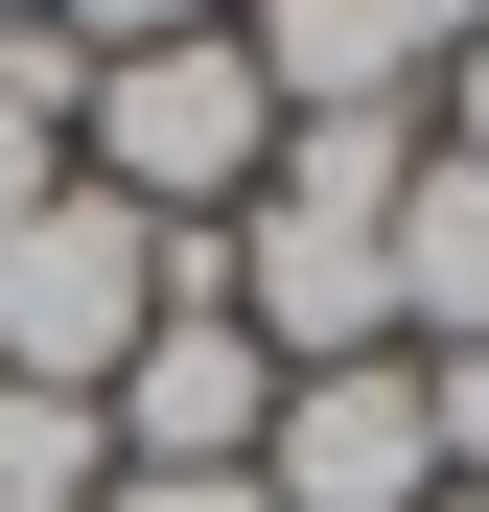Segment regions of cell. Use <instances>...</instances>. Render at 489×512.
Returning a JSON list of instances; mask_svg holds the SVG:
<instances>
[{
  "instance_id": "obj_1",
  "label": "cell",
  "mask_w": 489,
  "mask_h": 512,
  "mask_svg": "<svg viewBox=\"0 0 489 512\" xmlns=\"http://www.w3.org/2000/svg\"><path fill=\"white\" fill-rule=\"evenodd\" d=\"M70 187H117L140 233H233L280 187V94H257V47L187 24V47H117L94 70V117H70Z\"/></svg>"
},
{
  "instance_id": "obj_2",
  "label": "cell",
  "mask_w": 489,
  "mask_h": 512,
  "mask_svg": "<svg viewBox=\"0 0 489 512\" xmlns=\"http://www.w3.org/2000/svg\"><path fill=\"white\" fill-rule=\"evenodd\" d=\"M140 326H163V233L117 187H47L24 233H0V373H24V396H117Z\"/></svg>"
},
{
  "instance_id": "obj_3",
  "label": "cell",
  "mask_w": 489,
  "mask_h": 512,
  "mask_svg": "<svg viewBox=\"0 0 489 512\" xmlns=\"http://www.w3.org/2000/svg\"><path fill=\"white\" fill-rule=\"evenodd\" d=\"M117 466H257L280 443V350L233 326V280H210V233H163V326L117 350Z\"/></svg>"
},
{
  "instance_id": "obj_4",
  "label": "cell",
  "mask_w": 489,
  "mask_h": 512,
  "mask_svg": "<svg viewBox=\"0 0 489 512\" xmlns=\"http://www.w3.org/2000/svg\"><path fill=\"white\" fill-rule=\"evenodd\" d=\"M210 280H233V326H257L280 373H373V350H396V233H373V210H280V187H257V210L210 233Z\"/></svg>"
},
{
  "instance_id": "obj_5",
  "label": "cell",
  "mask_w": 489,
  "mask_h": 512,
  "mask_svg": "<svg viewBox=\"0 0 489 512\" xmlns=\"http://www.w3.org/2000/svg\"><path fill=\"white\" fill-rule=\"evenodd\" d=\"M280 117H443V70L489 47V0H233Z\"/></svg>"
},
{
  "instance_id": "obj_6",
  "label": "cell",
  "mask_w": 489,
  "mask_h": 512,
  "mask_svg": "<svg viewBox=\"0 0 489 512\" xmlns=\"http://www.w3.org/2000/svg\"><path fill=\"white\" fill-rule=\"evenodd\" d=\"M280 512H443V443H420V350L373 373H280V443H257Z\"/></svg>"
},
{
  "instance_id": "obj_7",
  "label": "cell",
  "mask_w": 489,
  "mask_h": 512,
  "mask_svg": "<svg viewBox=\"0 0 489 512\" xmlns=\"http://www.w3.org/2000/svg\"><path fill=\"white\" fill-rule=\"evenodd\" d=\"M396 350H489V163L396 187Z\"/></svg>"
},
{
  "instance_id": "obj_8",
  "label": "cell",
  "mask_w": 489,
  "mask_h": 512,
  "mask_svg": "<svg viewBox=\"0 0 489 512\" xmlns=\"http://www.w3.org/2000/svg\"><path fill=\"white\" fill-rule=\"evenodd\" d=\"M0 489H24V512H94V489H117V419H94V396H24V373H0Z\"/></svg>"
},
{
  "instance_id": "obj_9",
  "label": "cell",
  "mask_w": 489,
  "mask_h": 512,
  "mask_svg": "<svg viewBox=\"0 0 489 512\" xmlns=\"http://www.w3.org/2000/svg\"><path fill=\"white\" fill-rule=\"evenodd\" d=\"M420 443H443V489H489V350H420Z\"/></svg>"
},
{
  "instance_id": "obj_10",
  "label": "cell",
  "mask_w": 489,
  "mask_h": 512,
  "mask_svg": "<svg viewBox=\"0 0 489 512\" xmlns=\"http://www.w3.org/2000/svg\"><path fill=\"white\" fill-rule=\"evenodd\" d=\"M24 24H70V47L117 70V47H187V24H233V0H24Z\"/></svg>"
},
{
  "instance_id": "obj_11",
  "label": "cell",
  "mask_w": 489,
  "mask_h": 512,
  "mask_svg": "<svg viewBox=\"0 0 489 512\" xmlns=\"http://www.w3.org/2000/svg\"><path fill=\"white\" fill-rule=\"evenodd\" d=\"M94 512H280V489H257V466H117Z\"/></svg>"
},
{
  "instance_id": "obj_12",
  "label": "cell",
  "mask_w": 489,
  "mask_h": 512,
  "mask_svg": "<svg viewBox=\"0 0 489 512\" xmlns=\"http://www.w3.org/2000/svg\"><path fill=\"white\" fill-rule=\"evenodd\" d=\"M443 163H489V47H466V70H443Z\"/></svg>"
},
{
  "instance_id": "obj_13",
  "label": "cell",
  "mask_w": 489,
  "mask_h": 512,
  "mask_svg": "<svg viewBox=\"0 0 489 512\" xmlns=\"http://www.w3.org/2000/svg\"><path fill=\"white\" fill-rule=\"evenodd\" d=\"M0 512H24V489H0Z\"/></svg>"
}]
</instances>
